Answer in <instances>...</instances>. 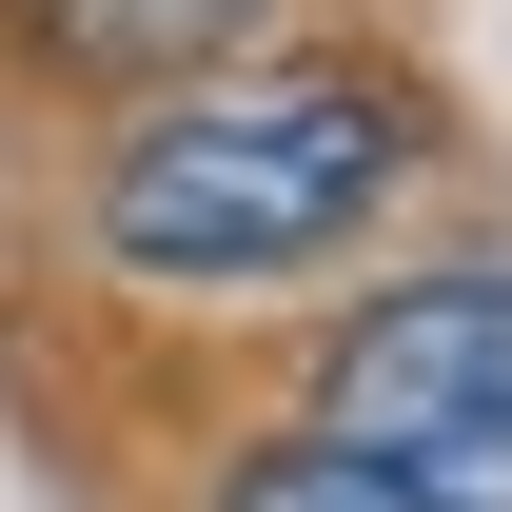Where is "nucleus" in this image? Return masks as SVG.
<instances>
[{
  "label": "nucleus",
  "instance_id": "obj_2",
  "mask_svg": "<svg viewBox=\"0 0 512 512\" xmlns=\"http://www.w3.org/2000/svg\"><path fill=\"white\" fill-rule=\"evenodd\" d=\"M335 453H375L434 512H512V276H394L316 355Z\"/></svg>",
  "mask_w": 512,
  "mask_h": 512
},
{
  "label": "nucleus",
  "instance_id": "obj_3",
  "mask_svg": "<svg viewBox=\"0 0 512 512\" xmlns=\"http://www.w3.org/2000/svg\"><path fill=\"white\" fill-rule=\"evenodd\" d=\"M60 20V60H99V79H178V60H217L256 0H40Z\"/></svg>",
  "mask_w": 512,
  "mask_h": 512
},
{
  "label": "nucleus",
  "instance_id": "obj_1",
  "mask_svg": "<svg viewBox=\"0 0 512 512\" xmlns=\"http://www.w3.org/2000/svg\"><path fill=\"white\" fill-rule=\"evenodd\" d=\"M414 178V99L375 60H296V79H217L158 99L99 178V256L158 296H256V276H316L375 197Z\"/></svg>",
  "mask_w": 512,
  "mask_h": 512
},
{
  "label": "nucleus",
  "instance_id": "obj_4",
  "mask_svg": "<svg viewBox=\"0 0 512 512\" xmlns=\"http://www.w3.org/2000/svg\"><path fill=\"white\" fill-rule=\"evenodd\" d=\"M217 512H434V493H394L375 453H335V434H296V453H256Z\"/></svg>",
  "mask_w": 512,
  "mask_h": 512
}]
</instances>
